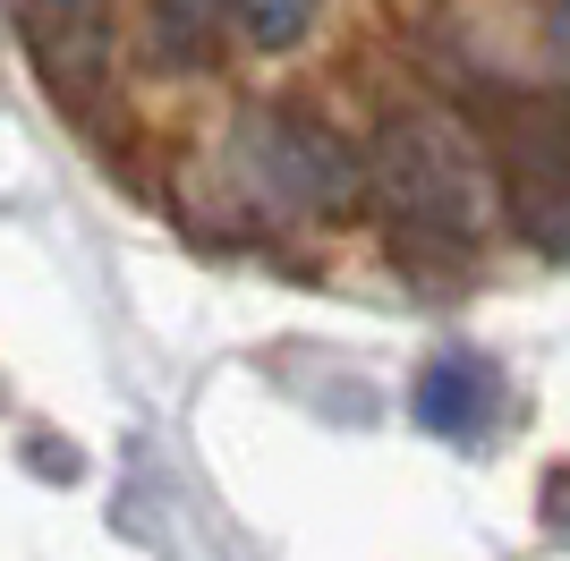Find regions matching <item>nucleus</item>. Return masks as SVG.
Masks as SVG:
<instances>
[{"label": "nucleus", "instance_id": "1", "mask_svg": "<svg viewBox=\"0 0 570 561\" xmlns=\"http://www.w3.org/2000/svg\"><path fill=\"white\" fill-rule=\"evenodd\" d=\"M366 196L401 222V238L426 230V238L469 247L485 230V170H476L469 137L443 128L434 111H392L375 128V145H366Z\"/></svg>", "mask_w": 570, "mask_h": 561}, {"label": "nucleus", "instance_id": "2", "mask_svg": "<svg viewBox=\"0 0 570 561\" xmlns=\"http://www.w3.org/2000/svg\"><path fill=\"white\" fill-rule=\"evenodd\" d=\"M247 163H256L264 196H282L298 213H333L357 196V163L350 145L307 111H256L247 119Z\"/></svg>", "mask_w": 570, "mask_h": 561}, {"label": "nucleus", "instance_id": "3", "mask_svg": "<svg viewBox=\"0 0 570 561\" xmlns=\"http://www.w3.org/2000/svg\"><path fill=\"white\" fill-rule=\"evenodd\" d=\"M9 26H18V43L35 51V69L43 86L86 111L111 77V0H9Z\"/></svg>", "mask_w": 570, "mask_h": 561}, {"label": "nucleus", "instance_id": "4", "mask_svg": "<svg viewBox=\"0 0 570 561\" xmlns=\"http://www.w3.org/2000/svg\"><path fill=\"white\" fill-rule=\"evenodd\" d=\"M511 222L537 256L570 264V137H546V128L511 137Z\"/></svg>", "mask_w": 570, "mask_h": 561}, {"label": "nucleus", "instance_id": "5", "mask_svg": "<svg viewBox=\"0 0 570 561\" xmlns=\"http://www.w3.org/2000/svg\"><path fill=\"white\" fill-rule=\"evenodd\" d=\"M502 417V374L476 350H443L426 374H417V425L443 434V443H476L485 425Z\"/></svg>", "mask_w": 570, "mask_h": 561}, {"label": "nucleus", "instance_id": "6", "mask_svg": "<svg viewBox=\"0 0 570 561\" xmlns=\"http://www.w3.org/2000/svg\"><path fill=\"white\" fill-rule=\"evenodd\" d=\"M307 18H315V0H238V26H247V43H264V51L298 43V35H307Z\"/></svg>", "mask_w": 570, "mask_h": 561}, {"label": "nucleus", "instance_id": "7", "mask_svg": "<svg viewBox=\"0 0 570 561\" xmlns=\"http://www.w3.org/2000/svg\"><path fill=\"white\" fill-rule=\"evenodd\" d=\"M222 0H154V35H163V51H179V60H196L205 51V26H214Z\"/></svg>", "mask_w": 570, "mask_h": 561}, {"label": "nucleus", "instance_id": "8", "mask_svg": "<svg viewBox=\"0 0 570 561\" xmlns=\"http://www.w3.org/2000/svg\"><path fill=\"white\" fill-rule=\"evenodd\" d=\"M546 528L570 544V468H553V476H546Z\"/></svg>", "mask_w": 570, "mask_h": 561}, {"label": "nucleus", "instance_id": "9", "mask_svg": "<svg viewBox=\"0 0 570 561\" xmlns=\"http://www.w3.org/2000/svg\"><path fill=\"white\" fill-rule=\"evenodd\" d=\"M546 51H553V69L570 77V0H553V9H546Z\"/></svg>", "mask_w": 570, "mask_h": 561}]
</instances>
